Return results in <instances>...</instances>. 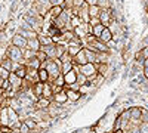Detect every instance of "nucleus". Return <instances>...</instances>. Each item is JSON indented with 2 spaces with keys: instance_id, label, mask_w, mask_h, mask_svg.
Listing matches in <instances>:
<instances>
[{
  "instance_id": "f257e3e1",
  "label": "nucleus",
  "mask_w": 148,
  "mask_h": 133,
  "mask_svg": "<svg viewBox=\"0 0 148 133\" xmlns=\"http://www.w3.org/2000/svg\"><path fill=\"white\" fill-rule=\"evenodd\" d=\"M6 56L9 59H12L14 62H18V64H22L24 62V50L19 49L18 46L10 44L8 49H6Z\"/></svg>"
},
{
  "instance_id": "f03ea898",
  "label": "nucleus",
  "mask_w": 148,
  "mask_h": 133,
  "mask_svg": "<svg viewBox=\"0 0 148 133\" xmlns=\"http://www.w3.org/2000/svg\"><path fill=\"white\" fill-rule=\"evenodd\" d=\"M46 70H47V72H49V77H51L49 83H53V81H55V78H56L58 76L62 74V72H61V67L55 62V59H53V61H52V59H49V61H47V67H46Z\"/></svg>"
},
{
  "instance_id": "7ed1b4c3",
  "label": "nucleus",
  "mask_w": 148,
  "mask_h": 133,
  "mask_svg": "<svg viewBox=\"0 0 148 133\" xmlns=\"http://www.w3.org/2000/svg\"><path fill=\"white\" fill-rule=\"evenodd\" d=\"M10 44H14V46H18L19 49L25 50V49H27V44H28V40H27L25 37H22L21 34L15 33L14 35H12V39H10Z\"/></svg>"
},
{
  "instance_id": "20e7f679",
  "label": "nucleus",
  "mask_w": 148,
  "mask_h": 133,
  "mask_svg": "<svg viewBox=\"0 0 148 133\" xmlns=\"http://www.w3.org/2000/svg\"><path fill=\"white\" fill-rule=\"evenodd\" d=\"M114 12H113V9H102L101 10V15H99V19H101V22L104 24L105 27H110V24L114 21Z\"/></svg>"
},
{
  "instance_id": "39448f33",
  "label": "nucleus",
  "mask_w": 148,
  "mask_h": 133,
  "mask_svg": "<svg viewBox=\"0 0 148 133\" xmlns=\"http://www.w3.org/2000/svg\"><path fill=\"white\" fill-rule=\"evenodd\" d=\"M9 81H10V86H12V90H14L16 95L18 92L21 90V86H22V78H19L15 72H12L10 77H9Z\"/></svg>"
},
{
  "instance_id": "423d86ee",
  "label": "nucleus",
  "mask_w": 148,
  "mask_h": 133,
  "mask_svg": "<svg viewBox=\"0 0 148 133\" xmlns=\"http://www.w3.org/2000/svg\"><path fill=\"white\" fill-rule=\"evenodd\" d=\"M80 72L83 76H86V77H90V76H93V74H96L98 72V70H96V65L95 64H90V62H88L86 65H82L80 67Z\"/></svg>"
},
{
  "instance_id": "0eeeda50",
  "label": "nucleus",
  "mask_w": 148,
  "mask_h": 133,
  "mask_svg": "<svg viewBox=\"0 0 148 133\" xmlns=\"http://www.w3.org/2000/svg\"><path fill=\"white\" fill-rule=\"evenodd\" d=\"M16 33L21 34L22 37H25L27 40H31V39H37V37H39V34H37L33 28H24V27H21Z\"/></svg>"
},
{
  "instance_id": "6e6552de",
  "label": "nucleus",
  "mask_w": 148,
  "mask_h": 133,
  "mask_svg": "<svg viewBox=\"0 0 148 133\" xmlns=\"http://www.w3.org/2000/svg\"><path fill=\"white\" fill-rule=\"evenodd\" d=\"M40 50H43L46 55H47V58L49 59H56L58 56H56V44L53 43V44H49V46H42V49Z\"/></svg>"
},
{
  "instance_id": "1a4fd4ad",
  "label": "nucleus",
  "mask_w": 148,
  "mask_h": 133,
  "mask_svg": "<svg viewBox=\"0 0 148 133\" xmlns=\"http://www.w3.org/2000/svg\"><path fill=\"white\" fill-rule=\"evenodd\" d=\"M73 64H76V65H86L88 64V58H86V52H84V47L83 49L73 58Z\"/></svg>"
},
{
  "instance_id": "9d476101",
  "label": "nucleus",
  "mask_w": 148,
  "mask_h": 133,
  "mask_svg": "<svg viewBox=\"0 0 148 133\" xmlns=\"http://www.w3.org/2000/svg\"><path fill=\"white\" fill-rule=\"evenodd\" d=\"M62 106H64V105H59V104L52 102V104H51V106L47 108V113H49V115H51V118L58 117L61 113H62Z\"/></svg>"
},
{
  "instance_id": "9b49d317",
  "label": "nucleus",
  "mask_w": 148,
  "mask_h": 133,
  "mask_svg": "<svg viewBox=\"0 0 148 133\" xmlns=\"http://www.w3.org/2000/svg\"><path fill=\"white\" fill-rule=\"evenodd\" d=\"M52 102L59 104V105H65V104H68V96H67V92H65V90H62V92H59V93L53 95Z\"/></svg>"
},
{
  "instance_id": "f8f14e48",
  "label": "nucleus",
  "mask_w": 148,
  "mask_h": 133,
  "mask_svg": "<svg viewBox=\"0 0 148 133\" xmlns=\"http://www.w3.org/2000/svg\"><path fill=\"white\" fill-rule=\"evenodd\" d=\"M79 18L83 21V22H89L90 21V15H89V5L86 3L83 8L79 9Z\"/></svg>"
},
{
  "instance_id": "ddd939ff",
  "label": "nucleus",
  "mask_w": 148,
  "mask_h": 133,
  "mask_svg": "<svg viewBox=\"0 0 148 133\" xmlns=\"http://www.w3.org/2000/svg\"><path fill=\"white\" fill-rule=\"evenodd\" d=\"M51 104H52V101H49L46 98H39L37 102H34V108L36 110H47L51 106Z\"/></svg>"
},
{
  "instance_id": "4468645a",
  "label": "nucleus",
  "mask_w": 148,
  "mask_h": 133,
  "mask_svg": "<svg viewBox=\"0 0 148 133\" xmlns=\"http://www.w3.org/2000/svg\"><path fill=\"white\" fill-rule=\"evenodd\" d=\"M67 92V96H68V102H79L82 99V93L80 92H76V90H71V89H64Z\"/></svg>"
},
{
  "instance_id": "2eb2a0df",
  "label": "nucleus",
  "mask_w": 148,
  "mask_h": 133,
  "mask_svg": "<svg viewBox=\"0 0 148 133\" xmlns=\"http://www.w3.org/2000/svg\"><path fill=\"white\" fill-rule=\"evenodd\" d=\"M53 89H52V84L51 83H45V89H43V96L42 98H46L49 101H52L53 99Z\"/></svg>"
},
{
  "instance_id": "dca6fc26",
  "label": "nucleus",
  "mask_w": 148,
  "mask_h": 133,
  "mask_svg": "<svg viewBox=\"0 0 148 133\" xmlns=\"http://www.w3.org/2000/svg\"><path fill=\"white\" fill-rule=\"evenodd\" d=\"M27 49H30V50H34V52H39V50L42 49V43H40L39 37H37V39H31V40H28Z\"/></svg>"
},
{
  "instance_id": "f3484780",
  "label": "nucleus",
  "mask_w": 148,
  "mask_h": 133,
  "mask_svg": "<svg viewBox=\"0 0 148 133\" xmlns=\"http://www.w3.org/2000/svg\"><path fill=\"white\" fill-rule=\"evenodd\" d=\"M62 12H64V8H62V6H52L47 15L55 21L56 18H59V16H61V14H62Z\"/></svg>"
},
{
  "instance_id": "a211bd4d",
  "label": "nucleus",
  "mask_w": 148,
  "mask_h": 133,
  "mask_svg": "<svg viewBox=\"0 0 148 133\" xmlns=\"http://www.w3.org/2000/svg\"><path fill=\"white\" fill-rule=\"evenodd\" d=\"M77 72L76 71H70L68 74H65L64 77H65V86H71V84H74V83H77Z\"/></svg>"
},
{
  "instance_id": "6ab92c4d",
  "label": "nucleus",
  "mask_w": 148,
  "mask_h": 133,
  "mask_svg": "<svg viewBox=\"0 0 148 133\" xmlns=\"http://www.w3.org/2000/svg\"><path fill=\"white\" fill-rule=\"evenodd\" d=\"M99 40L102 42V43H105V44H108L111 40H113V31H111L108 27L102 31V34H101V37H99Z\"/></svg>"
},
{
  "instance_id": "aec40b11",
  "label": "nucleus",
  "mask_w": 148,
  "mask_h": 133,
  "mask_svg": "<svg viewBox=\"0 0 148 133\" xmlns=\"http://www.w3.org/2000/svg\"><path fill=\"white\" fill-rule=\"evenodd\" d=\"M43 89H45V83H42V81H37L33 84V93L37 98H42L43 96Z\"/></svg>"
},
{
  "instance_id": "412c9836",
  "label": "nucleus",
  "mask_w": 148,
  "mask_h": 133,
  "mask_svg": "<svg viewBox=\"0 0 148 133\" xmlns=\"http://www.w3.org/2000/svg\"><path fill=\"white\" fill-rule=\"evenodd\" d=\"M39 40L42 43V46H49V44H53V37H51L49 34H45V33H40L39 34Z\"/></svg>"
},
{
  "instance_id": "4be33fe9",
  "label": "nucleus",
  "mask_w": 148,
  "mask_h": 133,
  "mask_svg": "<svg viewBox=\"0 0 148 133\" xmlns=\"http://www.w3.org/2000/svg\"><path fill=\"white\" fill-rule=\"evenodd\" d=\"M95 65H96V70H98V74H101L107 78L108 77V70H111L110 64H95Z\"/></svg>"
},
{
  "instance_id": "5701e85b",
  "label": "nucleus",
  "mask_w": 148,
  "mask_h": 133,
  "mask_svg": "<svg viewBox=\"0 0 148 133\" xmlns=\"http://www.w3.org/2000/svg\"><path fill=\"white\" fill-rule=\"evenodd\" d=\"M0 67H3V68H6V70H9L10 72H12V67H14V61L12 59H9L6 55L0 59Z\"/></svg>"
},
{
  "instance_id": "b1692460",
  "label": "nucleus",
  "mask_w": 148,
  "mask_h": 133,
  "mask_svg": "<svg viewBox=\"0 0 148 133\" xmlns=\"http://www.w3.org/2000/svg\"><path fill=\"white\" fill-rule=\"evenodd\" d=\"M101 10H102V9L98 6V5H95V6H89V15H90V18H99Z\"/></svg>"
},
{
  "instance_id": "393cba45",
  "label": "nucleus",
  "mask_w": 148,
  "mask_h": 133,
  "mask_svg": "<svg viewBox=\"0 0 148 133\" xmlns=\"http://www.w3.org/2000/svg\"><path fill=\"white\" fill-rule=\"evenodd\" d=\"M84 52H86V58H88V62H90V64H96V56H98V53H96V52H92V50H89V49H86V47H84Z\"/></svg>"
},
{
  "instance_id": "a878e982",
  "label": "nucleus",
  "mask_w": 148,
  "mask_h": 133,
  "mask_svg": "<svg viewBox=\"0 0 148 133\" xmlns=\"http://www.w3.org/2000/svg\"><path fill=\"white\" fill-rule=\"evenodd\" d=\"M27 70H28V68H27L25 65H24V64H21V65L18 67V70H16V72H15V74H16L19 78H22V80H24V78L27 77Z\"/></svg>"
},
{
  "instance_id": "bb28decb",
  "label": "nucleus",
  "mask_w": 148,
  "mask_h": 133,
  "mask_svg": "<svg viewBox=\"0 0 148 133\" xmlns=\"http://www.w3.org/2000/svg\"><path fill=\"white\" fill-rule=\"evenodd\" d=\"M39 80H40L42 83H49L51 77H49L47 70H39Z\"/></svg>"
},
{
  "instance_id": "cd10ccee",
  "label": "nucleus",
  "mask_w": 148,
  "mask_h": 133,
  "mask_svg": "<svg viewBox=\"0 0 148 133\" xmlns=\"http://www.w3.org/2000/svg\"><path fill=\"white\" fill-rule=\"evenodd\" d=\"M36 58H37V52L30 50V49L24 50V61H31V59H36Z\"/></svg>"
},
{
  "instance_id": "c85d7f7f",
  "label": "nucleus",
  "mask_w": 148,
  "mask_h": 133,
  "mask_svg": "<svg viewBox=\"0 0 148 133\" xmlns=\"http://www.w3.org/2000/svg\"><path fill=\"white\" fill-rule=\"evenodd\" d=\"M105 28H107V27L104 25V24H99V25L93 27V33H92V35H95L96 39H99V37H101V34H102V31H104Z\"/></svg>"
},
{
  "instance_id": "c756f323",
  "label": "nucleus",
  "mask_w": 148,
  "mask_h": 133,
  "mask_svg": "<svg viewBox=\"0 0 148 133\" xmlns=\"http://www.w3.org/2000/svg\"><path fill=\"white\" fill-rule=\"evenodd\" d=\"M95 89H96V87L93 86V84L88 83V84H84V86L80 87V93H82V95H88V93H90V92L95 90Z\"/></svg>"
},
{
  "instance_id": "7c9ffc66",
  "label": "nucleus",
  "mask_w": 148,
  "mask_h": 133,
  "mask_svg": "<svg viewBox=\"0 0 148 133\" xmlns=\"http://www.w3.org/2000/svg\"><path fill=\"white\" fill-rule=\"evenodd\" d=\"M73 67H74L73 62H64L62 67H61V72H62V74L65 76V74H68L70 71H73Z\"/></svg>"
},
{
  "instance_id": "2f4dec72",
  "label": "nucleus",
  "mask_w": 148,
  "mask_h": 133,
  "mask_svg": "<svg viewBox=\"0 0 148 133\" xmlns=\"http://www.w3.org/2000/svg\"><path fill=\"white\" fill-rule=\"evenodd\" d=\"M53 84H55V86H59V87H65V77H64V74L58 76V77L55 78Z\"/></svg>"
},
{
  "instance_id": "473e14b6",
  "label": "nucleus",
  "mask_w": 148,
  "mask_h": 133,
  "mask_svg": "<svg viewBox=\"0 0 148 133\" xmlns=\"http://www.w3.org/2000/svg\"><path fill=\"white\" fill-rule=\"evenodd\" d=\"M98 6L101 9H111V2L110 0H98Z\"/></svg>"
},
{
  "instance_id": "72a5a7b5",
  "label": "nucleus",
  "mask_w": 148,
  "mask_h": 133,
  "mask_svg": "<svg viewBox=\"0 0 148 133\" xmlns=\"http://www.w3.org/2000/svg\"><path fill=\"white\" fill-rule=\"evenodd\" d=\"M10 74H12V72H10L9 70H6V68H3V67H0V77H2V78H5V80H9Z\"/></svg>"
},
{
  "instance_id": "f704fd0d",
  "label": "nucleus",
  "mask_w": 148,
  "mask_h": 133,
  "mask_svg": "<svg viewBox=\"0 0 148 133\" xmlns=\"http://www.w3.org/2000/svg\"><path fill=\"white\" fill-rule=\"evenodd\" d=\"M77 83L80 84V86H84V84H88V77L83 76L82 72H80V74L77 76Z\"/></svg>"
},
{
  "instance_id": "c9c22d12",
  "label": "nucleus",
  "mask_w": 148,
  "mask_h": 133,
  "mask_svg": "<svg viewBox=\"0 0 148 133\" xmlns=\"http://www.w3.org/2000/svg\"><path fill=\"white\" fill-rule=\"evenodd\" d=\"M37 59H39V61L40 62H45V61H47V55L43 52V50H39V52H37Z\"/></svg>"
},
{
  "instance_id": "e433bc0d",
  "label": "nucleus",
  "mask_w": 148,
  "mask_h": 133,
  "mask_svg": "<svg viewBox=\"0 0 148 133\" xmlns=\"http://www.w3.org/2000/svg\"><path fill=\"white\" fill-rule=\"evenodd\" d=\"M84 5H86L84 0H73V6H74V9H80V8H83Z\"/></svg>"
},
{
  "instance_id": "4c0bfd02",
  "label": "nucleus",
  "mask_w": 148,
  "mask_h": 133,
  "mask_svg": "<svg viewBox=\"0 0 148 133\" xmlns=\"http://www.w3.org/2000/svg\"><path fill=\"white\" fill-rule=\"evenodd\" d=\"M49 3H51V6H62L64 8L65 0H49Z\"/></svg>"
},
{
  "instance_id": "58836bf2",
  "label": "nucleus",
  "mask_w": 148,
  "mask_h": 133,
  "mask_svg": "<svg viewBox=\"0 0 148 133\" xmlns=\"http://www.w3.org/2000/svg\"><path fill=\"white\" fill-rule=\"evenodd\" d=\"M141 121L142 123H148V111L145 108H142V115H141Z\"/></svg>"
},
{
  "instance_id": "ea45409f",
  "label": "nucleus",
  "mask_w": 148,
  "mask_h": 133,
  "mask_svg": "<svg viewBox=\"0 0 148 133\" xmlns=\"http://www.w3.org/2000/svg\"><path fill=\"white\" fill-rule=\"evenodd\" d=\"M80 84L79 83H74V84H71V86H65L64 89H71V90H76V92H80Z\"/></svg>"
},
{
  "instance_id": "a19ab883",
  "label": "nucleus",
  "mask_w": 148,
  "mask_h": 133,
  "mask_svg": "<svg viewBox=\"0 0 148 133\" xmlns=\"http://www.w3.org/2000/svg\"><path fill=\"white\" fill-rule=\"evenodd\" d=\"M89 24H90L92 27H96V25H99V24H102V22H101V19H99V18H90Z\"/></svg>"
},
{
  "instance_id": "79ce46f5",
  "label": "nucleus",
  "mask_w": 148,
  "mask_h": 133,
  "mask_svg": "<svg viewBox=\"0 0 148 133\" xmlns=\"http://www.w3.org/2000/svg\"><path fill=\"white\" fill-rule=\"evenodd\" d=\"M139 130H141V133H148V123H142L139 126Z\"/></svg>"
},
{
  "instance_id": "37998d69",
  "label": "nucleus",
  "mask_w": 148,
  "mask_h": 133,
  "mask_svg": "<svg viewBox=\"0 0 148 133\" xmlns=\"http://www.w3.org/2000/svg\"><path fill=\"white\" fill-rule=\"evenodd\" d=\"M139 52L142 53L144 59H147V58H148V47H142V49H139Z\"/></svg>"
},
{
  "instance_id": "c03bdc74",
  "label": "nucleus",
  "mask_w": 148,
  "mask_h": 133,
  "mask_svg": "<svg viewBox=\"0 0 148 133\" xmlns=\"http://www.w3.org/2000/svg\"><path fill=\"white\" fill-rule=\"evenodd\" d=\"M86 3H88L89 6H95V5H98V0H84Z\"/></svg>"
},
{
  "instance_id": "a18cd8bd",
  "label": "nucleus",
  "mask_w": 148,
  "mask_h": 133,
  "mask_svg": "<svg viewBox=\"0 0 148 133\" xmlns=\"http://www.w3.org/2000/svg\"><path fill=\"white\" fill-rule=\"evenodd\" d=\"M142 74H144V77L148 80V67H145V68H142Z\"/></svg>"
},
{
  "instance_id": "49530a36",
  "label": "nucleus",
  "mask_w": 148,
  "mask_h": 133,
  "mask_svg": "<svg viewBox=\"0 0 148 133\" xmlns=\"http://www.w3.org/2000/svg\"><path fill=\"white\" fill-rule=\"evenodd\" d=\"M145 67H148V58L144 61V64H142V68H145Z\"/></svg>"
},
{
  "instance_id": "de8ad7c7",
  "label": "nucleus",
  "mask_w": 148,
  "mask_h": 133,
  "mask_svg": "<svg viewBox=\"0 0 148 133\" xmlns=\"http://www.w3.org/2000/svg\"><path fill=\"white\" fill-rule=\"evenodd\" d=\"M3 83H5V78H2V77H0V87L3 86Z\"/></svg>"
},
{
  "instance_id": "09e8293b",
  "label": "nucleus",
  "mask_w": 148,
  "mask_h": 133,
  "mask_svg": "<svg viewBox=\"0 0 148 133\" xmlns=\"http://www.w3.org/2000/svg\"><path fill=\"white\" fill-rule=\"evenodd\" d=\"M0 127H2V120H0Z\"/></svg>"
},
{
  "instance_id": "8fccbe9b",
  "label": "nucleus",
  "mask_w": 148,
  "mask_h": 133,
  "mask_svg": "<svg viewBox=\"0 0 148 133\" xmlns=\"http://www.w3.org/2000/svg\"><path fill=\"white\" fill-rule=\"evenodd\" d=\"M147 9H148V0H147Z\"/></svg>"
},
{
  "instance_id": "3c124183",
  "label": "nucleus",
  "mask_w": 148,
  "mask_h": 133,
  "mask_svg": "<svg viewBox=\"0 0 148 133\" xmlns=\"http://www.w3.org/2000/svg\"><path fill=\"white\" fill-rule=\"evenodd\" d=\"M113 133H114V132H113Z\"/></svg>"
}]
</instances>
